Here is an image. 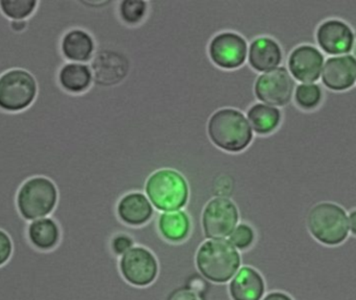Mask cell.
<instances>
[{"label":"cell","instance_id":"obj_22","mask_svg":"<svg viewBox=\"0 0 356 300\" xmlns=\"http://www.w3.org/2000/svg\"><path fill=\"white\" fill-rule=\"evenodd\" d=\"M251 129L259 135L273 133L282 121V112L275 106L265 104H255L247 112Z\"/></svg>","mask_w":356,"mask_h":300},{"label":"cell","instance_id":"obj_17","mask_svg":"<svg viewBox=\"0 0 356 300\" xmlns=\"http://www.w3.org/2000/svg\"><path fill=\"white\" fill-rule=\"evenodd\" d=\"M154 213L152 203L141 192H131L124 195L117 205L119 219L127 226H144L152 219Z\"/></svg>","mask_w":356,"mask_h":300},{"label":"cell","instance_id":"obj_10","mask_svg":"<svg viewBox=\"0 0 356 300\" xmlns=\"http://www.w3.org/2000/svg\"><path fill=\"white\" fill-rule=\"evenodd\" d=\"M119 266L123 278L133 286L147 287L158 278V260L145 247H131L122 255Z\"/></svg>","mask_w":356,"mask_h":300},{"label":"cell","instance_id":"obj_1","mask_svg":"<svg viewBox=\"0 0 356 300\" xmlns=\"http://www.w3.org/2000/svg\"><path fill=\"white\" fill-rule=\"evenodd\" d=\"M207 135L213 145L234 153L246 150L253 139L248 119L234 108L220 109L209 117Z\"/></svg>","mask_w":356,"mask_h":300},{"label":"cell","instance_id":"obj_4","mask_svg":"<svg viewBox=\"0 0 356 300\" xmlns=\"http://www.w3.org/2000/svg\"><path fill=\"white\" fill-rule=\"evenodd\" d=\"M145 193L159 211H179L188 203V186L181 173L170 168L156 170L148 177Z\"/></svg>","mask_w":356,"mask_h":300},{"label":"cell","instance_id":"obj_33","mask_svg":"<svg viewBox=\"0 0 356 300\" xmlns=\"http://www.w3.org/2000/svg\"><path fill=\"white\" fill-rule=\"evenodd\" d=\"M353 54L356 56V37L355 38V43H353Z\"/></svg>","mask_w":356,"mask_h":300},{"label":"cell","instance_id":"obj_2","mask_svg":"<svg viewBox=\"0 0 356 300\" xmlns=\"http://www.w3.org/2000/svg\"><path fill=\"white\" fill-rule=\"evenodd\" d=\"M241 255L229 241L207 240L200 245L196 253L199 274L216 284L232 280L241 267Z\"/></svg>","mask_w":356,"mask_h":300},{"label":"cell","instance_id":"obj_5","mask_svg":"<svg viewBox=\"0 0 356 300\" xmlns=\"http://www.w3.org/2000/svg\"><path fill=\"white\" fill-rule=\"evenodd\" d=\"M307 226L314 238L325 245H338L348 236V219L342 207L332 203L316 205L309 212Z\"/></svg>","mask_w":356,"mask_h":300},{"label":"cell","instance_id":"obj_19","mask_svg":"<svg viewBox=\"0 0 356 300\" xmlns=\"http://www.w3.org/2000/svg\"><path fill=\"white\" fill-rule=\"evenodd\" d=\"M60 88L71 95H81L91 88L93 74L91 67L83 63L66 62L58 73Z\"/></svg>","mask_w":356,"mask_h":300},{"label":"cell","instance_id":"obj_3","mask_svg":"<svg viewBox=\"0 0 356 300\" xmlns=\"http://www.w3.org/2000/svg\"><path fill=\"white\" fill-rule=\"evenodd\" d=\"M58 201V190L45 176H33L23 182L16 195V207L26 221L45 218L54 213Z\"/></svg>","mask_w":356,"mask_h":300},{"label":"cell","instance_id":"obj_8","mask_svg":"<svg viewBox=\"0 0 356 300\" xmlns=\"http://www.w3.org/2000/svg\"><path fill=\"white\" fill-rule=\"evenodd\" d=\"M294 89V79L284 67L263 73L254 84L257 100L275 108L286 106L292 100Z\"/></svg>","mask_w":356,"mask_h":300},{"label":"cell","instance_id":"obj_29","mask_svg":"<svg viewBox=\"0 0 356 300\" xmlns=\"http://www.w3.org/2000/svg\"><path fill=\"white\" fill-rule=\"evenodd\" d=\"M167 300H203L199 293L195 292L188 287L178 288L169 295Z\"/></svg>","mask_w":356,"mask_h":300},{"label":"cell","instance_id":"obj_23","mask_svg":"<svg viewBox=\"0 0 356 300\" xmlns=\"http://www.w3.org/2000/svg\"><path fill=\"white\" fill-rule=\"evenodd\" d=\"M38 2L39 0H0V10L10 20H27L35 12Z\"/></svg>","mask_w":356,"mask_h":300},{"label":"cell","instance_id":"obj_14","mask_svg":"<svg viewBox=\"0 0 356 300\" xmlns=\"http://www.w3.org/2000/svg\"><path fill=\"white\" fill-rule=\"evenodd\" d=\"M322 81L332 91L350 89L356 81L355 56L346 54L328 58L324 64Z\"/></svg>","mask_w":356,"mask_h":300},{"label":"cell","instance_id":"obj_9","mask_svg":"<svg viewBox=\"0 0 356 300\" xmlns=\"http://www.w3.org/2000/svg\"><path fill=\"white\" fill-rule=\"evenodd\" d=\"M248 43L240 33L222 31L209 42V56L216 66L225 70L240 68L248 56Z\"/></svg>","mask_w":356,"mask_h":300},{"label":"cell","instance_id":"obj_16","mask_svg":"<svg viewBox=\"0 0 356 300\" xmlns=\"http://www.w3.org/2000/svg\"><path fill=\"white\" fill-rule=\"evenodd\" d=\"M249 65L259 72H268L278 68L282 61L280 44L270 37H259L248 47Z\"/></svg>","mask_w":356,"mask_h":300},{"label":"cell","instance_id":"obj_11","mask_svg":"<svg viewBox=\"0 0 356 300\" xmlns=\"http://www.w3.org/2000/svg\"><path fill=\"white\" fill-rule=\"evenodd\" d=\"M90 67L95 85L112 87L120 84L129 74V61L116 50L102 49L94 54Z\"/></svg>","mask_w":356,"mask_h":300},{"label":"cell","instance_id":"obj_31","mask_svg":"<svg viewBox=\"0 0 356 300\" xmlns=\"http://www.w3.org/2000/svg\"><path fill=\"white\" fill-rule=\"evenodd\" d=\"M263 300H293L289 295L282 292H272L268 294Z\"/></svg>","mask_w":356,"mask_h":300},{"label":"cell","instance_id":"obj_30","mask_svg":"<svg viewBox=\"0 0 356 300\" xmlns=\"http://www.w3.org/2000/svg\"><path fill=\"white\" fill-rule=\"evenodd\" d=\"M205 284L207 283L204 281L201 280L199 278H194L192 281H191L190 284L188 285V288L194 290L195 292L199 293V294H202L204 292Z\"/></svg>","mask_w":356,"mask_h":300},{"label":"cell","instance_id":"obj_25","mask_svg":"<svg viewBox=\"0 0 356 300\" xmlns=\"http://www.w3.org/2000/svg\"><path fill=\"white\" fill-rule=\"evenodd\" d=\"M148 3L143 0H123L119 3V15L127 24L141 22L147 14Z\"/></svg>","mask_w":356,"mask_h":300},{"label":"cell","instance_id":"obj_20","mask_svg":"<svg viewBox=\"0 0 356 300\" xmlns=\"http://www.w3.org/2000/svg\"><path fill=\"white\" fill-rule=\"evenodd\" d=\"M60 228L54 218L33 220L27 226V238L35 248L52 251L60 241Z\"/></svg>","mask_w":356,"mask_h":300},{"label":"cell","instance_id":"obj_13","mask_svg":"<svg viewBox=\"0 0 356 300\" xmlns=\"http://www.w3.org/2000/svg\"><path fill=\"white\" fill-rule=\"evenodd\" d=\"M317 42L328 54L350 52L355 43V33L347 23L338 19L324 21L317 29Z\"/></svg>","mask_w":356,"mask_h":300},{"label":"cell","instance_id":"obj_21","mask_svg":"<svg viewBox=\"0 0 356 300\" xmlns=\"http://www.w3.org/2000/svg\"><path fill=\"white\" fill-rule=\"evenodd\" d=\"M158 228L165 240L180 243L188 238L191 232V220L186 212H165L160 216Z\"/></svg>","mask_w":356,"mask_h":300},{"label":"cell","instance_id":"obj_32","mask_svg":"<svg viewBox=\"0 0 356 300\" xmlns=\"http://www.w3.org/2000/svg\"><path fill=\"white\" fill-rule=\"evenodd\" d=\"M349 224H350V230L353 235L356 236V210L350 214L349 217Z\"/></svg>","mask_w":356,"mask_h":300},{"label":"cell","instance_id":"obj_18","mask_svg":"<svg viewBox=\"0 0 356 300\" xmlns=\"http://www.w3.org/2000/svg\"><path fill=\"white\" fill-rule=\"evenodd\" d=\"M265 281L257 270L245 266L238 269L229 284L232 300H261L265 293Z\"/></svg>","mask_w":356,"mask_h":300},{"label":"cell","instance_id":"obj_15","mask_svg":"<svg viewBox=\"0 0 356 300\" xmlns=\"http://www.w3.org/2000/svg\"><path fill=\"white\" fill-rule=\"evenodd\" d=\"M60 52L67 62H89L95 54V41L83 29H69L60 40Z\"/></svg>","mask_w":356,"mask_h":300},{"label":"cell","instance_id":"obj_26","mask_svg":"<svg viewBox=\"0 0 356 300\" xmlns=\"http://www.w3.org/2000/svg\"><path fill=\"white\" fill-rule=\"evenodd\" d=\"M255 240V232L248 223H240L236 226L229 236V242L238 251H247L252 246Z\"/></svg>","mask_w":356,"mask_h":300},{"label":"cell","instance_id":"obj_7","mask_svg":"<svg viewBox=\"0 0 356 300\" xmlns=\"http://www.w3.org/2000/svg\"><path fill=\"white\" fill-rule=\"evenodd\" d=\"M238 219L240 214L234 201L227 197L217 196L205 205L201 223L207 238L219 240L230 236L238 226Z\"/></svg>","mask_w":356,"mask_h":300},{"label":"cell","instance_id":"obj_28","mask_svg":"<svg viewBox=\"0 0 356 300\" xmlns=\"http://www.w3.org/2000/svg\"><path fill=\"white\" fill-rule=\"evenodd\" d=\"M13 253V241L6 230L0 228V266L10 260Z\"/></svg>","mask_w":356,"mask_h":300},{"label":"cell","instance_id":"obj_24","mask_svg":"<svg viewBox=\"0 0 356 300\" xmlns=\"http://www.w3.org/2000/svg\"><path fill=\"white\" fill-rule=\"evenodd\" d=\"M321 87L316 84H301L295 91V102L299 108L305 111L314 110L322 102Z\"/></svg>","mask_w":356,"mask_h":300},{"label":"cell","instance_id":"obj_27","mask_svg":"<svg viewBox=\"0 0 356 300\" xmlns=\"http://www.w3.org/2000/svg\"><path fill=\"white\" fill-rule=\"evenodd\" d=\"M111 247H112L113 253L118 255H123L125 253H127L131 247H134L133 238L127 234H117L116 236H114V238L112 239Z\"/></svg>","mask_w":356,"mask_h":300},{"label":"cell","instance_id":"obj_12","mask_svg":"<svg viewBox=\"0 0 356 300\" xmlns=\"http://www.w3.org/2000/svg\"><path fill=\"white\" fill-rule=\"evenodd\" d=\"M323 64V54L312 45H300L295 48L288 60L289 70L292 77L305 84L319 79Z\"/></svg>","mask_w":356,"mask_h":300},{"label":"cell","instance_id":"obj_6","mask_svg":"<svg viewBox=\"0 0 356 300\" xmlns=\"http://www.w3.org/2000/svg\"><path fill=\"white\" fill-rule=\"evenodd\" d=\"M38 95L35 77L23 69H12L0 75V110L19 113L29 109Z\"/></svg>","mask_w":356,"mask_h":300}]
</instances>
